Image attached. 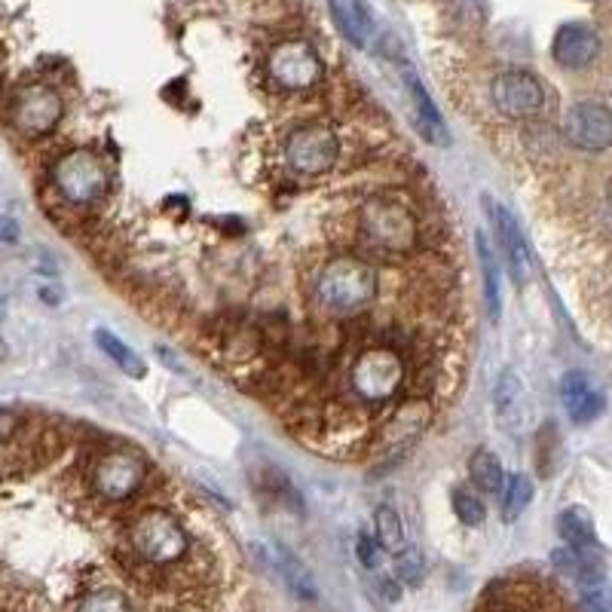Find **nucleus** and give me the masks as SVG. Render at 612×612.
Segmentation results:
<instances>
[{
  "mask_svg": "<svg viewBox=\"0 0 612 612\" xmlns=\"http://www.w3.org/2000/svg\"><path fill=\"white\" fill-rule=\"evenodd\" d=\"M313 304L328 319H356L371 309L380 294V270L361 252H337L309 279Z\"/></svg>",
  "mask_w": 612,
  "mask_h": 612,
  "instance_id": "f257e3e1",
  "label": "nucleus"
},
{
  "mask_svg": "<svg viewBox=\"0 0 612 612\" xmlns=\"http://www.w3.org/2000/svg\"><path fill=\"white\" fill-rule=\"evenodd\" d=\"M410 380V365L398 346H368L343 371V390L356 408L383 410L401 398Z\"/></svg>",
  "mask_w": 612,
  "mask_h": 612,
  "instance_id": "f03ea898",
  "label": "nucleus"
},
{
  "mask_svg": "<svg viewBox=\"0 0 612 612\" xmlns=\"http://www.w3.org/2000/svg\"><path fill=\"white\" fill-rule=\"evenodd\" d=\"M356 233L361 252H374L380 260L408 257L420 248V218L395 196H368L358 203Z\"/></svg>",
  "mask_w": 612,
  "mask_h": 612,
  "instance_id": "7ed1b4c3",
  "label": "nucleus"
},
{
  "mask_svg": "<svg viewBox=\"0 0 612 612\" xmlns=\"http://www.w3.org/2000/svg\"><path fill=\"white\" fill-rule=\"evenodd\" d=\"M148 475H151L148 459L129 447L102 450L86 466L89 490L104 502H129L132 496L141 494V487L148 484Z\"/></svg>",
  "mask_w": 612,
  "mask_h": 612,
  "instance_id": "20e7f679",
  "label": "nucleus"
},
{
  "mask_svg": "<svg viewBox=\"0 0 612 612\" xmlns=\"http://www.w3.org/2000/svg\"><path fill=\"white\" fill-rule=\"evenodd\" d=\"M50 181L68 205H95L111 190V166L95 151H68L52 163Z\"/></svg>",
  "mask_w": 612,
  "mask_h": 612,
  "instance_id": "39448f33",
  "label": "nucleus"
},
{
  "mask_svg": "<svg viewBox=\"0 0 612 612\" xmlns=\"http://www.w3.org/2000/svg\"><path fill=\"white\" fill-rule=\"evenodd\" d=\"M282 160L301 178H319L337 166L341 160V138L324 123H306L294 129L282 144Z\"/></svg>",
  "mask_w": 612,
  "mask_h": 612,
  "instance_id": "423d86ee",
  "label": "nucleus"
},
{
  "mask_svg": "<svg viewBox=\"0 0 612 612\" xmlns=\"http://www.w3.org/2000/svg\"><path fill=\"white\" fill-rule=\"evenodd\" d=\"M270 80L285 92H309L324 80V62L319 50L304 37L279 40L267 55Z\"/></svg>",
  "mask_w": 612,
  "mask_h": 612,
  "instance_id": "0eeeda50",
  "label": "nucleus"
},
{
  "mask_svg": "<svg viewBox=\"0 0 612 612\" xmlns=\"http://www.w3.org/2000/svg\"><path fill=\"white\" fill-rule=\"evenodd\" d=\"M62 95L47 84H25L10 102V126L18 136L43 138L62 123Z\"/></svg>",
  "mask_w": 612,
  "mask_h": 612,
  "instance_id": "6e6552de",
  "label": "nucleus"
},
{
  "mask_svg": "<svg viewBox=\"0 0 612 612\" xmlns=\"http://www.w3.org/2000/svg\"><path fill=\"white\" fill-rule=\"evenodd\" d=\"M490 99H494L499 114H506L511 119H524L543 111L545 89L527 71H506V74L494 77Z\"/></svg>",
  "mask_w": 612,
  "mask_h": 612,
  "instance_id": "1a4fd4ad",
  "label": "nucleus"
},
{
  "mask_svg": "<svg viewBox=\"0 0 612 612\" xmlns=\"http://www.w3.org/2000/svg\"><path fill=\"white\" fill-rule=\"evenodd\" d=\"M566 141L585 153H603L612 148V111L603 104H573L563 117Z\"/></svg>",
  "mask_w": 612,
  "mask_h": 612,
  "instance_id": "9d476101",
  "label": "nucleus"
},
{
  "mask_svg": "<svg viewBox=\"0 0 612 612\" xmlns=\"http://www.w3.org/2000/svg\"><path fill=\"white\" fill-rule=\"evenodd\" d=\"M551 55L566 71L588 68L597 55H600V35H597L591 25H585V22L561 25L554 40H551Z\"/></svg>",
  "mask_w": 612,
  "mask_h": 612,
  "instance_id": "9b49d317",
  "label": "nucleus"
},
{
  "mask_svg": "<svg viewBox=\"0 0 612 612\" xmlns=\"http://www.w3.org/2000/svg\"><path fill=\"white\" fill-rule=\"evenodd\" d=\"M490 218L496 224V237H499V248H502V257H506V267H509L511 279L518 285H524L530 276V252L527 242L521 237V227L514 221L506 205H490Z\"/></svg>",
  "mask_w": 612,
  "mask_h": 612,
  "instance_id": "f8f14e48",
  "label": "nucleus"
},
{
  "mask_svg": "<svg viewBox=\"0 0 612 612\" xmlns=\"http://www.w3.org/2000/svg\"><path fill=\"white\" fill-rule=\"evenodd\" d=\"M561 398H563V408L570 413V420L578 425L591 423L597 420L600 413H603V395L588 383V377L585 374H566L561 383Z\"/></svg>",
  "mask_w": 612,
  "mask_h": 612,
  "instance_id": "ddd939ff",
  "label": "nucleus"
},
{
  "mask_svg": "<svg viewBox=\"0 0 612 612\" xmlns=\"http://www.w3.org/2000/svg\"><path fill=\"white\" fill-rule=\"evenodd\" d=\"M405 89H408L410 104H413V114H417V126H420V136L432 144H444L447 141V129H444L442 111L435 107L432 95L425 92L423 80L413 74V68H405Z\"/></svg>",
  "mask_w": 612,
  "mask_h": 612,
  "instance_id": "4468645a",
  "label": "nucleus"
},
{
  "mask_svg": "<svg viewBox=\"0 0 612 612\" xmlns=\"http://www.w3.org/2000/svg\"><path fill=\"white\" fill-rule=\"evenodd\" d=\"M328 7H331V18H334L337 31H341L353 47L365 50V47L371 43V35H374V25H371L368 10H365L358 0H331Z\"/></svg>",
  "mask_w": 612,
  "mask_h": 612,
  "instance_id": "2eb2a0df",
  "label": "nucleus"
},
{
  "mask_svg": "<svg viewBox=\"0 0 612 612\" xmlns=\"http://www.w3.org/2000/svg\"><path fill=\"white\" fill-rule=\"evenodd\" d=\"M494 410L502 429H509V432L521 429V420H524V386L511 371H506L496 380Z\"/></svg>",
  "mask_w": 612,
  "mask_h": 612,
  "instance_id": "dca6fc26",
  "label": "nucleus"
},
{
  "mask_svg": "<svg viewBox=\"0 0 612 612\" xmlns=\"http://www.w3.org/2000/svg\"><path fill=\"white\" fill-rule=\"evenodd\" d=\"M551 563L570 578H576L578 585H585V588H595V585H600V578H603V563L597 558V551L558 548L551 554Z\"/></svg>",
  "mask_w": 612,
  "mask_h": 612,
  "instance_id": "f3484780",
  "label": "nucleus"
},
{
  "mask_svg": "<svg viewBox=\"0 0 612 612\" xmlns=\"http://www.w3.org/2000/svg\"><path fill=\"white\" fill-rule=\"evenodd\" d=\"M270 563H272V570L282 576V582L289 585L294 595L304 597V600H316L319 588H316V582H313V576H309V570H306L304 563L291 554L285 545H272Z\"/></svg>",
  "mask_w": 612,
  "mask_h": 612,
  "instance_id": "a211bd4d",
  "label": "nucleus"
},
{
  "mask_svg": "<svg viewBox=\"0 0 612 612\" xmlns=\"http://www.w3.org/2000/svg\"><path fill=\"white\" fill-rule=\"evenodd\" d=\"M558 533L566 543V548H576V551H597V533H595V521L585 509H563L561 518H558Z\"/></svg>",
  "mask_w": 612,
  "mask_h": 612,
  "instance_id": "6ab92c4d",
  "label": "nucleus"
},
{
  "mask_svg": "<svg viewBox=\"0 0 612 612\" xmlns=\"http://www.w3.org/2000/svg\"><path fill=\"white\" fill-rule=\"evenodd\" d=\"M475 248H477V264H481V276H484V304H487V316L499 319L502 313V301H499V264H496L494 248L487 237L477 230L475 233Z\"/></svg>",
  "mask_w": 612,
  "mask_h": 612,
  "instance_id": "aec40b11",
  "label": "nucleus"
},
{
  "mask_svg": "<svg viewBox=\"0 0 612 612\" xmlns=\"http://www.w3.org/2000/svg\"><path fill=\"white\" fill-rule=\"evenodd\" d=\"M95 343H99V349H102L104 356L111 358L114 365H117L119 371H126V374H132V377H144L148 374V365L138 358V353L136 349H129L126 343L119 341L117 334H111V331H104V328H99L95 334Z\"/></svg>",
  "mask_w": 612,
  "mask_h": 612,
  "instance_id": "412c9836",
  "label": "nucleus"
},
{
  "mask_svg": "<svg viewBox=\"0 0 612 612\" xmlns=\"http://www.w3.org/2000/svg\"><path fill=\"white\" fill-rule=\"evenodd\" d=\"M469 475L475 481L477 490H484V494H499L506 487V472H502V462L494 450H477L475 457L469 459Z\"/></svg>",
  "mask_w": 612,
  "mask_h": 612,
  "instance_id": "4be33fe9",
  "label": "nucleus"
},
{
  "mask_svg": "<svg viewBox=\"0 0 612 612\" xmlns=\"http://www.w3.org/2000/svg\"><path fill=\"white\" fill-rule=\"evenodd\" d=\"M374 527H377V543L383 551H390V554H398L408 539H405V524H401V518H398V511L390 509V506H380L374 511Z\"/></svg>",
  "mask_w": 612,
  "mask_h": 612,
  "instance_id": "5701e85b",
  "label": "nucleus"
},
{
  "mask_svg": "<svg viewBox=\"0 0 612 612\" xmlns=\"http://www.w3.org/2000/svg\"><path fill=\"white\" fill-rule=\"evenodd\" d=\"M518 585H521V603H524V612H573L566 610V603H563L558 591L548 585V582H521L518 578Z\"/></svg>",
  "mask_w": 612,
  "mask_h": 612,
  "instance_id": "b1692460",
  "label": "nucleus"
},
{
  "mask_svg": "<svg viewBox=\"0 0 612 612\" xmlns=\"http://www.w3.org/2000/svg\"><path fill=\"white\" fill-rule=\"evenodd\" d=\"M530 499H533V484L527 475H511L502 487V518L506 521H518L527 511Z\"/></svg>",
  "mask_w": 612,
  "mask_h": 612,
  "instance_id": "393cba45",
  "label": "nucleus"
},
{
  "mask_svg": "<svg viewBox=\"0 0 612 612\" xmlns=\"http://www.w3.org/2000/svg\"><path fill=\"white\" fill-rule=\"evenodd\" d=\"M392 576L398 578V582H405V585H420L425 576V561L423 554H420V548L417 545H405L398 554H395V563H392Z\"/></svg>",
  "mask_w": 612,
  "mask_h": 612,
  "instance_id": "a878e982",
  "label": "nucleus"
},
{
  "mask_svg": "<svg viewBox=\"0 0 612 612\" xmlns=\"http://www.w3.org/2000/svg\"><path fill=\"white\" fill-rule=\"evenodd\" d=\"M454 514H457L459 521L466 524V527H481L484 524V518H487V509H484V502H481V496H475L469 487H457L454 490Z\"/></svg>",
  "mask_w": 612,
  "mask_h": 612,
  "instance_id": "bb28decb",
  "label": "nucleus"
},
{
  "mask_svg": "<svg viewBox=\"0 0 612 612\" xmlns=\"http://www.w3.org/2000/svg\"><path fill=\"white\" fill-rule=\"evenodd\" d=\"M356 551H358V561L365 563L368 570H380V561H383V548H380V543H377L371 533H358Z\"/></svg>",
  "mask_w": 612,
  "mask_h": 612,
  "instance_id": "cd10ccee",
  "label": "nucleus"
},
{
  "mask_svg": "<svg viewBox=\"0 0 612 612\" xmlns=\"http://www.w3.org/2000/svg\"><path fill=\"white\" fill-rule=\"evenodd\" d=\"M18 429H22V423H18L16 413L13 410H0V447H7V444L13 442L18 435Z\"/></svg>",
  "mask_w": 612,
  "mask_h": 612,
  "instance_id": "c85d7f7f",
  "label": "nucleus"
},
{
  "mask_svg": "<svg viewBox=\"0 0 612 612\" xmlns=\"http://www.w3.org/2000/svg\"><path fill=\"white\" fill-rule=\"evenodd\" d=\"M377 585H380V595L386 597V600H398L401 597V585H398V578L395 576H377Z\"/></svg>",
  "mask_w": 612,
  "mask_h": 612,
  "instance_id": "c756f323",
  "label": "nucleus"
},
{
  "mask_svg": "<svg viewBox=\"0 0 612 612\" xmlns=\"http://www.w3.org/2000/svg\"><path fill=\"white\" fill-rule=\"evenodd\" d=\"M16 237H18L16 224L3 218V221H0V239H3V242H16Z\"/></svg>",
  "mask_w": 612,
  "mask_h": 612,
  "instance_id": "7c9ffc66",
  "label": "nucleus"
},
{
  "mask_svg": "<svg viewBox=\"0 0 612 612\" xmlns=\"http://www.w3.org/2000/svg\"><path fill=\"white\" fill-rule=\"evenodd\" d=\"M0 349H3V346H0Z\"/></svg>",
  "mask_w": 612,
  "mask_h": 612,
  "instance_id": "2f4dec72",
  "label": "nucleus"
}]
</instances>
